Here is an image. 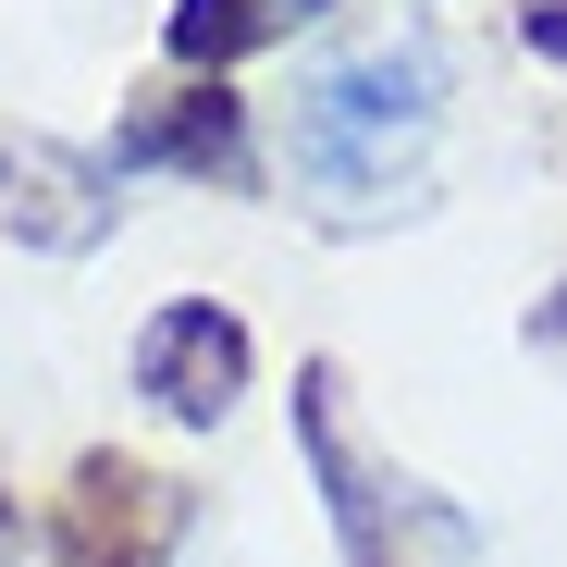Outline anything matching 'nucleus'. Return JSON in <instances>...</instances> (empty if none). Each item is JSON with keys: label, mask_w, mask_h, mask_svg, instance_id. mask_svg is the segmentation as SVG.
<instances>
[{"label": "nucleus", "mask_w": 567, "mask_h": 567, "mask_svg": "<svg viewBox=\"0 0 567 567\" xmlns=\"http://www.w3.org/2000/svg\"><path fill=\"white\" fill-rule=\"evenodd\" d=\"M444 124V62L408 38V50H358L333 62L309 100H297V185L309 198H395V173L432 148Z\"/></svg>", "instance_id": "nucleus-1"}, {"label": "nucleus", "mask_w": 567, "mask_h": 567, "mask_svg": "<svg viewBox=\"0 0 567 567\" xmlns=\"http://www.w3.org/2000/svg\"><path fill=\"white\" fill-rule=\"evenodd\" d=\"M247 370H259V346H247V321L223 309V297H173V309H148V333H136V395L161 408V420H223L235 395H247Z\"/></svg>", "instance_id": "nucleus-2"}, {"label": "nucleus", "mask_w": 567, "mask_h": 567, "mask_svg": "<svg viewBox=\"0 0 567 567\" xmlns=\"http://www.w3.org/2000/svg\"><path fill=\"white\" fill-rule=\"evenodd\" d=\"M185 494L136 456H74L62 482V567H173Z\"/></svg>", "instance_id": "nucleus-3"}, {"label": "nucleus", "mask_w": 567, "mask_h": 567, "mask_svg": "<svg viewBox=\"0 0 567 567\" xmlns=\"http://www.w3.org/2000/svg\"><path fill=\"white\" fill-rule=\"evenodd\" d=\"M0 235L50 247V259H86V247L112 235L100 148H74V136H0Z\"/></svg>", "instance_id": "nucleus-4"}, {"label": "nucleus", "mask_w": 567, "mask_h": 567, "mask_svg": "<svg viewBox=\"0 0 567 567\" xmlns=\"http://www.w3.org/2000/svg\"><path fill=\"white\" fill-rule=\"evenodd\" d=\"M112 161H124V173H210V185H247V173H259V161H247V100H235L223 74H185V86H161V100L124 112Z\"/></svg>", "instance_id": "nucleus-5"}, {"label": "nucleus", "mask_w": 567, "mask_h": 567, "mask_svg": "<svg viewBox=\"0 0 567 567\" xmlns=\"http://www.w3.org/2000/svg\"><path fill=\"white\" fill-rule=\"evenodd\" d=\"M297 444H309L321 494H333L346 567H383V494H370V468H358V444H346V420H333V370H297Z\"/></svg>", "instance_id": "nucleus-6"}, {"label": "nucleus", "mask_w": 567, "mask_h": 567, "mask_svg": "<svg viewBox=\"0 0 567 567\" xmlns=\"http://www.w3.org/2000/svg\"><path fill=\"white\" fill-rule=\"evenodd\" d=\"M271 25H284L271 0H173V13H161V50H173L185 74H223V62H247Z\"/></svg>", "instance_id": "nucleus-7"}, {"label": "nucleus", "mask_w": 567, "mask_h": 567, "mask_svg": "<svg viewBox=\"0 0 567 567\" xmlns=\"http://www.w3.org/2000/svg\"><path fill=\"white\" fill-rule=\"evenodd\" d=\"M530 50H543V62H567V13H530Z\"/></svg>", "instance_id": "nucleus-8"}, {"label": "nucleus", "mask_w": 567, "mask_h": 567, "mask_svg": "<svg viewBox=\"0 0 567 567\" xmlns=\"http://www.w3.org/2000/svg\"><path fill=\"white\" fill-rule=\"evenodd\" d=\"M271 13H333V0H271Z\"/></svg>", "instance_id": "nucleus-9"}, {"label": "nucleus", "mask_w": 567, "mask_h": 567, "mask_svg": "<svg viewBox=\"0 0 567 567\" xmlns=\"http://www.w3.org/2000/svg\"><path fill=\"white\" fill-rule=\"evenodd\" d=\"M0 543H13V482H0Z\"/></svg>", "instance_id": "nucleus-10"}]
</instances>
